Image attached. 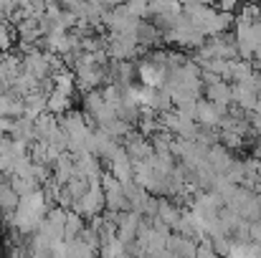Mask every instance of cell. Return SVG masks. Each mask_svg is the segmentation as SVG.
I'll return each instance as SVG.
<instances>
[{
	"label": "cell",
	"mask_w": 261,
	"mask_h": 258,
	"mask_svg": "<svg viewBox=\"0 0 261 258\" xmlns=\"http://www.w3.org/2000/svg\"><path fill=\"white\" fill-rule=\"evenodd\" d=\"M51 56L54 53H46V51L36 48V51L20 56V71L33 76L36 81H43V79L51 76Z\"/></svg>",
	"instance_id": "obj_1"
},
{
	"label": "cell",
	"mask_w": 261,
	"mask_h": 258,
	"mask_svg": "<svg viewBox=\"0 0 261 258\" xmlns=\"http://www.w3.org/2000/svg\"><path fill=\"white\" fill-rule=\"evenodd\" d=\"M71 210H74L76 215H82L84 220H91V218L101 215V213H104V192H101V185H89L87 195L79 197Z\"/></svg>",
	"instance_id": "obj_2"
},
{
	"label": "cell",
	"mask_w": 261,
	"mask_h": 258,
	"mask_svg": "<svg viewBox=\"0 0 261 258\" xmlns=\"http://www.w3.org/2000/svg\"><path fill=\"white\" fill-rule=\"evenodd\" d=\"M135 69H137V79L142 81V86L147 89H163L165 84V76H168V69L165 66H158L147 59H137L135 61Z\"/></svg>",
	"instance_id": "obj_3"
},
{
	"label": "cell",
	"mask_w": 261,
	"mask_h": 258,
	"mask_svg": "<svg viewBox=\"0 0 261 258\" xmlns=\"http://www.w3.org/2000/svg\"><path fill=\"white\" fill-rule=\"evenodd\" d=\"M122 150L127 152V157H129L132 162H145V160L152 157V145H150V139H145L140 132H129V134L124 137V142H122Z\"/></svg>",
	"instance_id": "obj_4"
},
{
	"label": "cell",
	"mask_w": 261,
	"mask_h": 258,
	"mask_svg": "<svg viewBox=\"0 0 261 258\" xmlns=\"http://www.w3.org/2000/svg\"><path fill=\"white\" fill-rule=\"evenodd\" d=\"M226 114H228V109L216 106V104H211V101L200 99V101H198V106H195V124H198V127L216 129V127H218V122H221V117H226Z\"/></svg>",
	"instance_id": "obj_5"
},
{
	"label": "cell",
	"mask_w": 261,
	"mask_h": 258,
	"mask_svg": "<svg viewBox=\"0 0 261 258\" xmlns=\"http://www.w3.org/2000/svg\"><path fill=\"white\" fill-rule=\"evenodd\" d=\"M107 175H112L117 182L132 180V160L127 157V152H124L122 147L107 160Z\"/></svg>",
	"instance_id": "obj_6"
},
{
	"label": "cell",
	"mask_w": 261,
	"mask_h": 258,
	"mask_svg": "<svg viewBox=\"0 0 261 258\" xmlns=\"http://www.w3.org/2000/svg\"><path fill=\"white\" fill-rule=\"evenodd\" d=\"M203 96H205V101H211V104H216V106H223V109L233 106L231 84L223 81V79H218V81H213V84L203 86Z\"/></svg>",
	"instance_id": "obj_7"
},
{
	"label": "cell",
	"mask_w": 261,
	"mask_h": 258,
	"mask_svg": "<svg viewBox=\"0 0 261 258\" xmlns=\"http://www.w3.org/2000/svg\"><path fill=\"white\" fill-rule=\"evenodd\" d=\"M231 96H233V106L236 109H241L246 114H251L256 109L259 91H254V89H249V86H244V84H231Z\"/></svg>",
	"instance_id": "obj_8"
},
{
	"label": "cell",
	"mask_w": 261,
	"mask_h": 258,
	"mask_svg": "<svg viewBox=\"0 0 261 258\" xmlns=\"http://www.w3.org/2000/svg\"><path fill=\"white\" fill-rule=\"evenodd\" d=\"M10 139L13 142H20V145H33L36 142V127H33V119H25V117H18L13 119V129H10Z\"/></svg>",
	"instance_id": "obj_9"
},
{
	"label": "cell",
	"mask_w": 261,
	"mask_h": 258,
	"mask_svg": "<svg viewBox=\"0 0 261 258\" xmlns=\"http://www.w3.org/2000/svg\"><path fill=\"white\" fill-rule=\"evenodd\" d=\"M175 258H195V251H198V243L193 238H185V236H177V233H170L168 238V246H165Z\"/></svg>",
	"instance_id": "obj_10"
},
{
	"label": "cell",
	"mask_w": 261,
	"mask_h": 258,
	"mask_svg": "<svg viewBox=\"0 0 261 258\" xmlns=\"http://www.w3.org/2000/svg\"><path fill=\"white\" fill-rule=\"evenodd\" d=\"M0 117H8V119L23 117V99L15 96L10 89H0Z\"/></svg>",
	"instance_id": "obj_11"
},
{
	"label": "cell",
	"mask_w": 261,
	"mask_h": 258,
	"mask_svg": "<svg viewBox=\"0 0 261 258\" xmlns=\"http://www.w3.org/2000/svg\"><path fill=\"white\" fill-rule=\"evenodd\" d=\"M205 160H208V165L213 167L216 175H223L226 167L233 162V152H228V150H226V147H221V145H213V147H208Z\"/></svg>",
	"instance_id": "obj_12"
},
{
	"label": "cell",
	"mask_w": 261,
	"mask_h": 258,
	"mask_svg": "<svg viewBox=\"0 0 261 258\" xmlns=\"http://www.w3.org/2000/svg\"><path fill=\"white\" fill-rule=\"evenodd\" d=\"M180 210H182V208H180L177 203H173L170 197H158V215H155V218L173 231L177 218H180Z\"/></svg>",
	"instance_id": "obj_13"
},
{
	"label": "cell",
	"mask_w": 261,
	"mask_h": 258,
	"mask_svg": "<svg viewBox=\"0 0 261 258\" xmlns=\"http://www.w3.org/2000/svg\"><path fill=\"white\" fill-rule=\"evenodd\" d=\"M18 195L13 192V187L8 185V180H0V210H3V220H10L15 208H18Z\"/></svg>",
	"instance_id": "obj_14"
},
{
	"label": "cell",
	"mask_w": 261,
	"mask_h": 258,
	"mask_svg": "<svg viewBox=\"0 0 261 258\" xmlns=\"http://www.w3.org/2000/svg\"><path fill=\"white\" fill-rule=\"evenodd\" d=\"M41 114H46V96L41 91H33L23 99V117L25 119H38Z\"/></svg>",
	"instance_id": "obj_15"
},
{
	"label": "cell",
	"mask_w": 261,
	"mask_h": 258,
	"mask_svg": "<svg viewBox=\"0 0 261 258\" xmlns=\"http://www.w3.org/2000/svg\"><path fill=\"white\" fill-rule=\"evenodd\" d=\"M84 228H87V220H84L82 215H76L74 210H69V213H66V223H64V241H66V243H74V241L82 236Z\"/></svg>",
	"instance_id": "obj_16"
},
{
	"label": "cell",
	"mask_w": 261,
	"mask_h": 258,
	"mask_svg": "<svg viewBox=\"0 0 261 258\" xmlns=\"http://www.w3.org/2000/svg\"><path fill=\"white\" fill-rule=\"evenodd\" d=\"M61 190H64V192H66V195H69V197H71L74 203H76L79 197H84V195H87L89 182H87V180H84V177H79V175H74V177H71V180H69V182H66V185H64Z\"/></svg>",
	"instance_id": "obj_17"
},
{
	"label": "cell",
	"mask_w": 261,
	"mask_h": 258,
	"mask_svg": "<svg viewBox=\"0 0 261 258\" xmlns=\"http://www.w3.org/2000/svg\"><path fill=\"white\" fill-rule=\"evenodd\" d=\"M8 185L13 187V192H15L18 197H25V195H31V192H36V190L41 187L38 182H33V180H20V177H10Z\"/></svg>",
	"instance_id": "obj_18"
},
{
	"label": "cell",
	"mask_w": 261,
	"mask_h": 258,
	"mask_svg": "<svg viewBox=\"0 0 261 258\" xmlns=\"http://www.w3.org/2000/svg\"><path fill=\"white\" fill-rule=\"evenodd\" d=\"M218 145H221V147H226L228 152H233V150L239 152V150H244L246 139H244V137H239L236 132H221V134H218Z\"/></svg>",
	"instance_id": "obj_19"
},
{
	"label": "cell",
	"mask_w": 261,
	"mask_h": 258,
	"mask_svg": "<svg viewBox=\"0 0 261 258\" xmlns=\"http://www.w3.org/2000/svg\"><path fill=\"white\" fill-rule=\"evenodd\" d=\"M124 10H127L129 15L140 18V20H145V18L150 15V5H147V3H140V0H135V3H127V5H124Z\"/></svg>",
	"instance_id": "obj_20"
},
{
	"label": "cell",
	"mask_w": 261,
	"mask_h": 258,
	"mask_svg": "<svg viewBox=\"0 0 261 258\" xmlns=\"http://www.w3.org/2000/svg\"><path fill=\"white\" fill-rule=\"evenodd\" d=\"M195 258H218L216 251H213V246H211V241H200V243H198Z\"/></svg>",
	"instance_id": "obj_21"
},
{
	"label": "cell",
	"mask_w": 261,
	"mask_h": 258,
	"mask_svg": "<svg viewBox=\"0 0 261 258\" xmlns=\"http://www.w3.org/2000/svg\"><path fill=\"white\" fill-rule=\"evenodd\" d=\"M249 241L251 243H261V220L259 223H249Z\"/></svg>",
	"instance_id": "obj_22"
}]
</instances>
